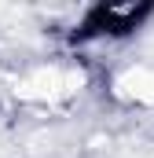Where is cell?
<instances>
[{
  "label": "cell",
  "mask_w": 154,
  "mask_h": 158,
  "mask_svg": "<svg viewBox=\"0 0 154 158\" xmlns=\"http://www.w3.org/2000/svg\"><path fill=\"white\" fill-rule=\"evenodd\" d=\"M110 88H114V96L121 103L154 107V66H125Z\"/></svg>",
  "instance_id": "1"
}]
</instances>
